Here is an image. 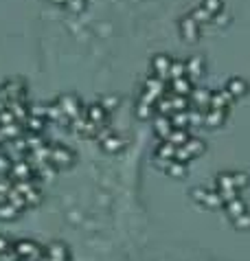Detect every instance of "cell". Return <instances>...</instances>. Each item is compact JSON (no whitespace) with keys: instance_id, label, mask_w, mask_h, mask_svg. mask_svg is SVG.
<instances>
[{"instance_id":"1","label":"cell","mask_w":250,"mask_h":261,"mask_svg":"<svg viewBox=\"0 0 250 261\" xmlns=\"http://www.w3.org/2000/svg\"><path fill=\"white\" fill-rule=\"evenodd\" d=\"M180 27H182L184 36L195 37V33H197V24H195V20H193L191 16H189V18H182V20H180Z\"/></svg>"}]
</instances>
